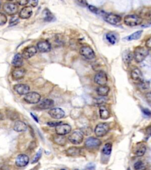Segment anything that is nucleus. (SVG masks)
Returning <instances> with one entry per match:
<instances>
[{"mask_svg": "<svg viewBox=\"0 0 151 170\" xmlns=\"http://www.w3.org/2000/svg\"><path fill=\"white\" fill-rule=\"evenodd\" d=\"M149 50L143 47H137L134 50V58L136 63H141L146 58L149 54Z\"/></svg>", "mask_w": 151, "mask_h": 170, "instance_id": "1", "label": "nucleus"}, {"mask_svg": "<svg viewBox=\"0 0 151 170\" xmlns=\"http://www.w3.org/2000/svg\"><path fill=\"white\" fill-rule=\"evenodd\" d=\"M123 21L125 24L128 26L134 27L142 23V18L137 14H129L125 17Z\"/></svg>", "mask_w": 151, "mask_h": 170, "instance_id": "2", "label": "nucleus"}, {"mask_svg": "<svg viewBox=\"0 0 151 170\" xmlns=\"http://www.w3.org/2000/svg\"><path fill=\"white\" fill-rule=\"evenodd\" d=\"M109 129L110 126L107 123H100L96 125L95 133L98 137H103L108 133Z\"/></svg>", "mask_w": 151, "mask_h": 170, "instance_id": "3", "label": "nucleus"}, {"mask_svg": "<svg viewBox=\"0 0 151 170\" xmlns=\"http://www.w3.org/2000/svg\"><path fill=\"white\" fill-rule=\"evenodd\" d=\"M83 135L82 132L79 131L73 132L68 137L69 141L74 145H79L83 142Z\"/></svg>", "mask_w": 151, "mask_h": 170, "instance_id": "4", "label": "nucleus"}, {"mask_svg": "<svg viewBox=\"0 0 151 170\" xmlns=\"http://www.w3.org/2000/svg\"><path fill=\"white\" fill-rule=\"evenodd\" d=\"M102 144V142L98 138L89 137L86 140L84 145L88 149H95L98 148Z\"/></svg>", "mask_w": 151, "mask_h": 170, "instance_id": "5", "label": "nucleus"}, {"mask_svg": "<svg viewBox=\"0 0 151 170\" xmlns=\"http://www.w3.org/2000/svg\"><path fill=\"white\" fill-rule=\"evenodd\" d=\"M24 99L28 103L36 104V103H38L40 101L41 96L39 93L37 92H31L25 95Z\"/></svg>", "mask_w": 151, "mask_h": 170, "instance_id": "6", "label": "nucleus"}, {"mask_svg": "<svg viewBox=\"0 0 151 170\" xmlns=\"http://www.w3.org/2000/svg\"><path fill=\"white\" fill-rule=\"evenodd\" d=\"M3 10L6 14L9 16H14L18 11L17 4L13 2H6L3 6Z\"/></svg>", "mask_w": 151, "mask_h": 170, "instance_id": "7", "label": "nucleus"}, {"mask_svg": "<svg viewBox=\"0 0 151 170\" xmlns=\"http://www.w3.org/2000/svg\"><path fill=\"white\" fill-rule=\"evenodd\" d=\"M80 54L87 60H93L96 57L94 50L89 46L82 47L80 50Z\"/></svg>", "mask_w": 151, "mask_h": 170, "instance_id": "8", "label": "nucleus"}, {"mask_svg": "<svg viewBox=\"0 0 151 170\" xmlns=\"http://www.w3.org/2000/svg\"><path fill=\"white\" fill-rule=\"evenodd\" d=\"M104 19L107 23L112 25H118L121 23L122 18L121 16L115 14H105L104 15Z\"/></svg>", "mask_w": 151, "mask_h": 170, "instance_id": "9", "label": "nucleus"}, {"mask_svg": "<svg viewBox=\"0 0 151 170\" xmlns=\"http://www.w3.org/2000/svg\"><path fill=\"white\" fill-rule=\"evenodd\" d=\"M55 131L57 135H65L71 132L72 127L68 124H61L56 126Z\"/></svg>", "mask_w": 151, "mask_h": 170, "instance_id": "10", "label": "nucleus"}, {"mask_svg": "<svg viewBox=\"0 0 151 170\" xmlns=\"http://www.w3.org/2000/svg\"><path fill=\"white\" fill-rule=\"evenodd\" d=\"M94 80L96 83L100 86L105 85L107 83L108 78L105 72L103 71H100L95 75Z\"/></svg>", "mask_w": 151, "mask_h": 170, "instance_id": "11", "label": "nucleus"}, {"mask_svg": "<svg viewBox=\"0 0 151 170\" xmlns=\"http://www.w3.org/2000/svg\"><path fill=\"white\" fill-rule=\"evenodd\" d=\"M37 49L41 53H47L51 50L52 46L48 41L41 40L38 43Z\"/></svg>", "mask_w": 151, "mask_h": 170, "instance_id": "12", "label": "nucleus"}, {"mask_svg": "<svg viewBox=\"0 0 151 170\" xmlns=\"http://www.w3.org/2000/svg\"><path fill=\"white\" fill-rule=\"evenodd\" d=\"M37 53V49L36 47H27L25 49H24L21 55L23 56V59H29L33 57L34 55H36Z\"/></svg>", "mask_w": 151, "mask_h": 170, "instance_id": "13", "label": "nucleus"}, {"mask_svg": "<svg viewBox=\"0 0 151 170\" xmlns=\"http://www.w3.org/2000/svg\"><path fill=\"white\" fill-rule=\"evenodd\" d=\"M48 114L53 119H60L64 116L65 113L62 109L60 108H56L51 109L48 111Z\"/></svg>", "mask_w": 151, "mask_h": 170, "instance_id": "14", "label": "nucleus"}, {"mask_svg": "<svg viewBox=\"0 0 151 170\" xmlns=\"http://www.w3.org/2000/svg\"><path fill=\"white\" fill-rule=\"evenodd\" d=\"M29 162V158L25 154H20L15 160V165L18 167H24L27 165Z\"/></svg>", "mask_w": 151, "mask_h": 170, "instance_id": "15", "label": "nucleus"}, {"mask_svg": "<svg viewBox=\"0 0 151 170\" xmlns=\"http://www.w3.org/2000/svg\"><path fill=\"white\" fill-rule=\"evenodd\" d=\"M26 70L21 67L16 68L12 72V77L15 80H20L25 76Z\"/></svg>", "mask_w": 151, "mask_h": 170, "instance_id": "16", "label": "nucleus"}, {"mask_svg": "<svg viewBox=\"0 0 151 170\" xmlns=\"http://www.w3.org/2000/svg\"><path fill=\"white\" fill-rule=\"evenodd\" d=\"M14 90L20 95H25L29 92L30 87L25 84H17L14 85Z\"/></svg>", "mask_w": 151, "mask_h": 170, "instance_id": "17", "label": "nucleus"}, {"mask_svg": "<svg viewBox=\"0 0 151 170\" xmlns=\"http://www.w3.org/2000/svg\"><path fill=\"white\" fill-rule=\"evenodd\" d=\"M146 151V145L142 143L139 142L137 143L135 147L134 148V153L137 156H143Z\"/></svg>", "mask_w": 151, "mask_h": 170, "instance_id": "18", "label": "nucleus"}, {"mask_svg": "<svg viewBox=\"0 0 151 170\" xmlns=\"http://www.w3.org/2000/svg\"><path fill=\"white\" fill-rule=\"evenodd\" d=\"M130 76L132 80L135 82L141 83L143 81V75L141 70L138 68H135L132 70L130 73Z\"/></svg>", "mask_w": 151, "mask_h": 170, "instance_id": "19", "label": "nucleus"}, {"mask_svg": "<svg viewBox=\"0 0 151 170\" xmlns=\"http://www.w3.org/2000/svg\"><path fill=\"white\" fill-rule=\"evenodd\" d=\"M82 149L80 148L72 147L68 148L66 151V154L68 156H77L82 155Z\"/></svg>", "mask_w": 151, "mask_h": 170, "instance_id": "20", "label": "nucleus"}, {"mask_svg": "<svg viewBox=\"0 0 151 170\" xmlns=\"http://www.w3.org/2000/svg\"><path fill=\"white\" fill-rule=\"evenodd\" d=\"M33 10L30 6H27L21 9L19 13V18L22 19H28L32 16Z\"/></svg>", "mask_w": 151, "mask_h": 170, "instance_id": "21", "label": "nucleus"}, {"mask_svg": "<svg viewBox=\"0 0 151 170\" xmlns=\"http://www.w3.org/2000/svg\"><path fill=\"white\" fill-rule=\"evenodd\" d=\"M99 115L100 118L102 119L106 120L110 116V112L109 111V109L107 108L106 106L102 105H100L99 108Z\"/></svg>", "mask_w": 151, "mask_h": 170, "instance_id": "22", "label": "nucleus"}, {"mask_svg": "<svg viewBox=\"0 0 151 170\" xmlns=\"http://www.w3.org/2000/svg\"><path fill=\"white\" fill-rule=\"evenodd\" d=\"M54 101L50 99H45L41 101L38 105V107L41 109H47L52 108L54 106Z\"/></svg>", "mask_w": 151, "mask_h": 170, "instance_id": "23", "label": "nucleus"}, {"mask_svg": "<svg viewBox=\"0 0 151 170\" xmlns=\"http://www.w3.org/2000/svg\"><path fill=\"white\" fill-rule=\"evenodd\" d=\"M110 91V87L107 86L102 85L99 86L96 89V93L100 96L105 97L106 96Z\"/></svg>", "mask_w": 151, "mask_h": 170, "instance_id": "24", "label": "nucleus"}, {"mask_svg": "<svg viewBox=\"0 0 151 170\" xmlns=\"http://www.w3.org/2000/svg\"><path fill=\"white\" fill-rule=\"evenodd\" d=\"M13 129L17 132H22L25 131L27 129V126L23 121H17L15 122L13 126Z\"/></svg>", "mask_w": 151, "mask_h": 170, "instance_id": "25", "label": "nucleus"}, {"mask_svg": "<svg viewBox=\"0 0 151 170\" xmlns=\"http://www.w3.org/2000/svg\"><path fill=\"white\" fill-rule=\"evenodd\" d=\"M53 141L56 144L62 147L66 145L67 143V139L64 137V135H60L57 134V135H54L53 137Z\"/></svg>", "mask_w": 151, "mask_h": 170, "instance_id": "26", "label": "nucleus"}, {"mask_svg": "<svg viewBox=\"0 0 151 170\" xmlns=\"http://www.w3.org/2000/svg\"><path fill=\"white\" fill-rule=\"evenodd\" d=\"M23 64V57L22 55L20 53L15 54L13 59L12 64L15 68H19L21 67Z\"/></svg>", "mask_w": 151, "mask_h": 170, "instance_id": "27", "label": "nucleus"}, {"mask_svg": "<svg viewBox=\"0 0 151 170\" xmlns=\"http://www.w3.org/2000/svg\"><path fill=\"white\" fill-rule=\"evenodd\" d=\"M106 38L107 40L108 41V42L112 45L115 44L117 43L118 40L117 35L113 32H110V33H107L106 35Z\"/></svg>", "mask_w": 151, "mask_h": 170, "instance_id": "28", "label": "nucleus"}, {"mask_svg": "<svg viewBox=\"0 0 151 170\" xmlns=\"http://www.w3.org/2000/svg\"><path fill=\"white\" fill-rule=\"evenodd\" d=\"M133 59H134V56L130 51L126 50L124 52L123 54V60L125 64H130L132 62V60H133Z\"/></svg>", "mask_w": 151, "mask_h": 170, "instance_id": "29", "label": "nucleus"}, {"mask_svg": "<svg viewBox=\"0 0 151 170\" xmlns=\"http://www.w3.org/2000/svg\"><path fill=\"white\" fill-rule=\"evenodd\" d=\"M143 31L142 30H139V31H136L135 33H134L133 34H130V36H129L128 37H126L125 39L128 41H132V40H135L139 39L142 34Z\"/></svg>", "mask_w": 151, "mask_h": 170, "instance_id": "30", "label": "nucleus"}, {"mask_svg": "<svg viewBox=\"0 0 151 170\" xmlns=\"http://www.w3.org/2000/svg\"><path fill=\"white\" fill-rule=\"evenodd\" d=\"M43 14L45 15L44 20H45V21H48V22L52 21L54 18V17L53 16V14L51 13V11L48 9H45L43 12Z\"/></svg>", "mask_w": 151, "mask_h": 170, "instance_id": "31", "label": "nucleus"}, {"mask_svg": "<svg viewBox=\"0 0 151 170\" xmlns=\"http://www.w3.org/2000/svg\"><path fill=\"white\" fill-rule=\"evenodd\" d=\"M112 149V145L110 143H107L102 149V153L103 154L109 155Z\"/></svg>", "mask_w": 151, "mask_h": 170, "instance_id": "32", "label": "nucleus"}, {"mask_svg": "<svg viewBox=\"0 0 151 170\" xmlns=\"http://www.w3.org/2000/svg\"><path fill=\"white\" fill-rule=\"evenodd\" d=\"M7 115L8 117V118L10 119L11 120H15L19 117L18 114L15 111L12 110H7Z\"/></svg>", "mask_w": 151, "mask_h": 170, "instance_id": "33", "label": "nucleus"}, {"mask_svg": "<svg viewBox=\"0 0 151 170\" xmlns=\"http://www.w3.org/2000/svg\"><path fill=\"white\" fill-rule=\"evenodd\" d=\"M134 169L136 170H145L146 168L145 165L143 161H138L134 164Z\"/></svg>", "mask_w": 151, "mask_h": 170, "instance_id": "34", "label": "nucleus"}, {"mask_svg": "<svg viewBox=\"0 0 151 170\" xmlns=\"http://www.w3.org/2000/svg\"><path fill=\"white\" fill-rule=\"evenodd\" d=\"M20 21V20H19V17H17V16H13L10 19V27H12V26H14L15 25H17V24L19 23Z\"/></svg>", "mask_w": 151, "mask_h": 170, "instance_id": "35", "label": "nucleus"}, {"mask_svg": "<svg viewBox=\"0 0 151 170\" xmlns=\"http://www.w3.org/2000/svg\"><path fill=\"white\" fill-rule=\"evenodd\" d=\"M42 153H43L42 149H40L38 150V151L37 153H36V154L35 155L34 158L33 159V161L31 162L32 164H35V163L37 162L38 161H39V160L40 159L41 156V155H42Z\"/></svg>", "mask_w": 151, "mask_h": 170, "instance_id": "36", "label": "nucleus"}, {"mask_svg": "<svg viewBox=\"0 0 151 170\" xmlns=\"http://www.w3.org/2000/svg\"><path fill=\"white\" fill-rule=\"evenodd\" d=\"M7 22V17L6 14L0 13V25H3Z\"/></svg>", "mask_w": 151, "mask_h": 170, "instance_id": "37", "label": "nucleus"}, {"mask_svg": "<svg viewBox=\"0 0 151 170\" xmlns=\"http://www.w3.org/2000/svg\"><path fill=\"white\" fill-rule=\"evenodd\" d=\"M106 99L105 98V97H102V98H100L98 99H96V103L97 105H103L105 102H106Z\"/></svg>", "mask_w": 151, "mask_h": 170, "instance_id": "38", "label": "nucleus"}, {"mask_svg": "<svg viewBox=\"0 0 151 170\" xmlns=\"http://www.w3.org/2000/svg\"><path fill=\"white\" fill-rule=\"evenodd\" d=\"M16 2L18 5L24 6L29 2V0H16Z\"/></svg>", "mask_w": 151, "mask_h": 170, "instance_id": "39", "label": "nucleus"}, {"mask_svg": "<svg viewBox=\"0 0 151 170\" xmlns=\"http://www.w3.org/2000/svg\"><path fill=\"white\" fill-rule=\"evenodd\" d=\"M62 124L61 122H47V125H49L50 126H53V127H56V126Z\"/></svg>", "mask_w": 151, "mask_h": 170, "instance_id": "40", "label": "nucleus"}, {"mask_svg": "<svg viewBox=\"0 0 151 170\" xmlns=\"http://www.w3.org/2000/svg\"><path fill=\"white\" fill-rule=\"evenodd\" d=\"M89 8L90 9L91 11H92L93 13H95V14H98L99 13V10L96 7H94V6H89Z\"/></svg>", "mask_w": 151, "mask_h": 170, "instance_id": "41", "label": "nucleus"}, {"mask_svg": "<svg viewBox=\"0 0 151 170\" xmlns=\"http://www.w3.org/2000/svg\"><path fill=\"white\" fill-rule=\"evenodd\" d=\"M29 2L30 3L31 6L33 7H36L38 5V0H29Z\"/></svg>", "mask_w": 151, "mask_h": 170, "instance_id": "42", "label": "nucleus"}, {"mask_svg": "<svg viewBox=\"0 0 151 170\" xmlns=\"http://www.w3.org/2000/svg\"><path fill=\"white\" fill-rule=\"evenodd\" d=\"M142 112H143L144 115H146V116H151V111H150L148 109H142Z\"/></svg>", "mask_w": 151, "mask_h": 170, "instance_id": "43", "label": "nucleus"}, {"mask_svg": "<svg viewBox=\"0 0 151 170\" xmlns=\"http://www.w3.org/2000/svg\"><path fill=\"white\" fill-rule=\"evenodd\" d=\"M86 168L88 169V170H93L95 168V165L93 163H90L87 165Z\"/></svg>", "mask_w": 151, "mask_h": 170, "instance_id": "44", "label": "nucleus"}, {"mask_svg": "<svg viewBox=\"0 0 151 170\" xmlns=\"http://www.w3.org/2000/svg\"><path fill=\"white\" fill-rule=\"evenodd\" d=\"M151 46V38H149L146 41V46L147 48H150Z\"/></svg>", "mask_w": 151, "mask_h": 170, "instance_id": "45", "label": "nucleus"}, {"mask_svg": "<svg viewBox=\"0 0 151 170\" xmlns=\"http://www.w3.org/2000/svg\"><path fill=\"white\" fill-rule=\"evenodd\" d=\"M146 99L148 100V101L149 102V103H150L151 102V93L150 92H148V93H146Z\"/></svg>", "mask_w": 151, "mask_h": 170, "instance_id": "46", "label": "nucleus"}, {"mask_svg": "<svg viewBox=\"0 0 151 170\" xmlns=\"http://www.w3.org/2000/svg\"><path fill=\"white\" fill-rule=\"evenodd\" d=\"M30 115L31 116H32V117L33 118V119H34V121H36V122H37V123H38L39 121H38V119L37 117L36 116V115H34V114H33V113H30Z\"/></svg>", "mask_w": 151, "mask_h": 170, "instance_id": "47", "label": "nucleus"}, {"mask_svg": "<svg viewBox=\"0 0 151 170\" xmlns=\"http://www.w3.org/2000/svg\"><path fill=\"white\" fill-rule=\"evenodd\" d=\"M2 119H3V116H2V114L0 112V121H1Z\"/></svg>", "mask_w": 151, "mask_h": 170, "instance_id": "48", "label": "nucleus"}, {"mask_svg": "<svg viewBox=\"0 0 151 170\" xmlns=\"http://www.w3.org/2000/svg\"><path fill=\"white\" fill-rule=\"evenodd\" d=\"M8 1H13V0H7Z\"/></svg>", "mask_w": 151, "mask_h": 170, "instance_id": "49", "label": "nucleus"}, {"mask_svg": "<svg viewBox=\"0 0 151 170\" xmlns=\"http://www.w3.org/2000/svg\"><path fill=\"white\" fill-rule=\"evenodd\" d=\"M0 8H1V1H0Z\"/></svg>", "mask_w": 151, "mask_h": 170, "instance_id": "50", "label": "nucleus"}, {"mask_svg": "<svg viewBox=\"0 0 151 170\" xmlns=\"http://www.w3.org/2000/svg\"><path fill=\"white\" fill-rule=\"evenodd\" d=\"M62 1H63V0H62Z\"/></svg>", "mask_w": 151, "mask_h": 170, "instance_id": "51", "label": "nucleus"}]
</instances>
